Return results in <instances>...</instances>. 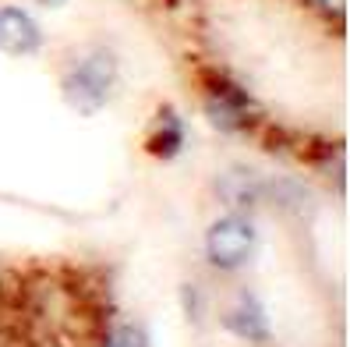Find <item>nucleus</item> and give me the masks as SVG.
Instances as JSON below:
<instances>
[{"mask_svg":"<svg viewBox=\"0 0 350 347\" xmlns=\"http://www.w3.org/2000/svg\"><path fill=\"white\" fill-rule=\"evenodd\" d=\"M120 86V60L110 47H78L60 64V92L78 114H96L113 99Z\"/></svg>","mask_w":350,"mask_h":347,"instance_id":"f257e3e1","label":"nucleus"},{"mask_svg":"<svg viewBox=\"0 0 350 347\" xmlns=\"http://www.w3.org/2000/svg\"><path fill=\"white\" fill-rule=\"evenodd\" d=\"M198 92L205 103V117L209 125L223 135H248L262 125V110L255 103V96L241 86L234 75L205 68L198 71Z\"/></svg>","mask_w":350,"mask_h":347,"instance_id":"f03ea898","label":"nucleus"},{"mask_svg":"<svg viewBox=\"0 0 350 347\" xmlns=\"http://www.w3.org/2000/svg\"><path fill=\"white\" fill-rule=\"evenodd\" d=\"M255 248H258V231L248 213H226L219 216L216 223H209L205 231V241H202V255L205 262L230 277V273H241L248 262L255 259Z\"/></svg>","mask_w":350,"mask_h":347,"instance_id":"7ed1b4c3","label":"nucleus"},{"mask_svg":"<svg viewBox=\"0 0 350 347\" xmlns=\"http://www.w3.org/2000/svg\"><path fill=\"white\" fill-rule=\"evenodd\" d=\"M46 47V32L39 25V18L25 4H11L0 0V53L8 57H36Z\"/></svg>","mask_w":350,"mask_h":347,"instance_id":"20e7f679","label":"nucleus"},{"mask_svg":"<svg viewBox=\"0 0 350 347\" xmlns=\"http://www.w3.org/2000/svg\"><path fill=\"white\" fill-rule=\"evenodd\" d=\"M146 153L156 159V163H170L184 153V146H188V120L180 117L177 107L170 103H163L152 120H149V128H146Z\"/></svg>","mask_w":350,"mask_h":347,"instance_id":"39448f33","label":"nucleus"},{"mask_svg":"<svg viewBox=\"0 0 350 347\" xmlns=\"http://www.w3.org/2000/svg\"><path fill=\"white\" fill-rule=\"evenodd\" d=\"M223 330L234 333L244 344H269L273 340L269 312H265V305L255 294H248V291L237 294V301L223 312Z\"/></svg>","mask_w":350,"mask_h":347,"instance_id":"423d86ee","label":"nucleus"},{"mask_svg":"<svg viewBox=\"0 0 350 347\" xmlns=\"http://www.w3.org/2000/svg\"><path fill=\"white\" fill-rule=\"evenodd\" d=\"M216 195L230 206V213H248L269 195L265 177L252 167H230L216 177Z\"/></svg>","mask_w":350,"mask_h":347,"instance_id":"0eeeda50","label":"nucleus"},{"mask_svg":"<svg viewBox=\"0 0 350 347\" xmlns=\"http://www.w3.org/2000/svg\"><path fill=\"white\" fill-rule=\"evenodd\" d=\"M96 347H152L149 333L131 319H110L96 333Z\"/></svg>","mask_w":350,"mask_h":347,"instance_id":"6e6552de","label":"nucleus"},{"mask_svg":"<svg viewBox=\"0 0 350 347\" xmlns=\"http://www.w3.org/2000/svg\"><path fill=\"white\" fill-rule=\"evenodd\" d=\"M301 4L308 11H315L329 25H343L347 22V0H301Z\"/></svg>","mask_w":350,"mask_h":347,"instance_id":"1a4fd4ad","label":"nucleus"},{"mask_svg":"<svg viewBox=\"0 0 350 347\" xmlns=\"http://www.w3.org/2000/svg\"><path fill=\"white\" fill-rule=\"evenodd\" d=\"M32 8H43V11H60V8H68L71 0H29Z\"/></svg>","mask_w":350,"mask_h":347,"instance_id":"9d476101","label":"nucleus"},{"mask_svg":"<svg viewBox=\"0 0 350 347\" xmlns=\"http://www.w3.org/2000/svg\"><path fill=\"white\" fill-rule=\"evenodd\" d=\"M4 301H8V283H4V273H0V312H4Z\"/></svg>","mask_w":350,"mask_h":347,"instance_id":"9b49d317","label":"nucleus"}]
</instances>
